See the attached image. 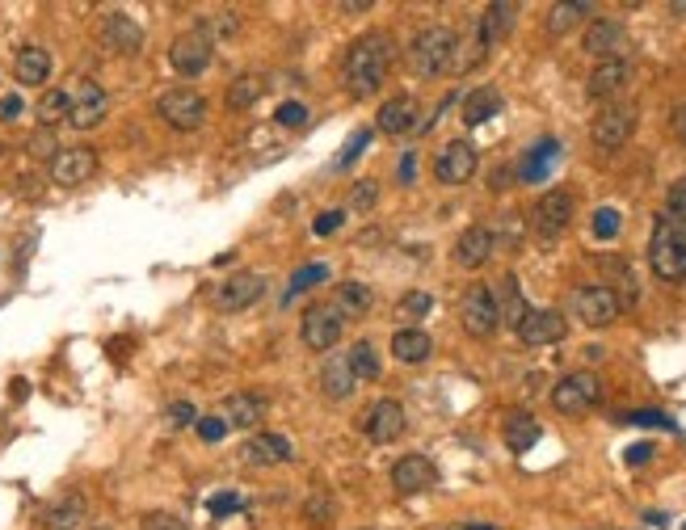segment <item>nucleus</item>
I'll list each match as a JSON object with an SVG mask.
<instances>
[{
    "label": "nucleus",
    "mask_w": 686,
    "mask_h": 530,
    "mask_svg": "<svg viewBox=\"0 0 686 530\" xmlns=\"http://www.w3.org/2000/svg\"><path fill=\"white\" fill-rule=\"evenodd\" d=\"M106 110H110V97H106V89L97 85V80H80V85H76V93H72L68 127H76V131H93V127H102Z\"/></svg>",
    "instance_id": "0eeeda50"
},
{
    "label": "nucleus",
    "mask_w": 686,
    "mask_h": 530,
    "mask_svg": "<svg viewBox=\"0 0 686 530\" xmlns=\"http://www.w3.org/2000/svg\"><path fill=\"white\" fill-rule=\"evenodd\" d=\"M405 404L400 400H375L371 409H367V417H362V434H367L371 442H379V446H388V442H396L400 434H405Z\"/></svg>",
    "instance_id": "9b49d317"
},
{
    "label": "nucleus",
    "mask_w": 686,
    "mask_h": 530,
    "mask_svg": "<svg viewBox=\"0 0 686 530\" xmlns=\"http://www.w3.org/2000/svg\"><path fill=\"white\" fill-rule=\"evenodd\" d=\"M632 80V64L628 59H602V64L590 72V97H598V101H607V97H615L623 85Z\"/></svg>",
    "instance_id": "a878e982"
},
{
    "label": "nucleus",
    "mask_w": 686,
    "mask_h": 530,
    "mask_svg": "<svg viewBox=\"0 0 686 530\" xmlns=\"http://www.w3.org/2000/svg\"><path fill=\"white\" fill-rule=\"evenodd\" d=\"M367 144H371V131H367V127H362L358 135H350V144H346V152H341V156H337V165H341V169H346V165H350V160H354V156H358L362 148H367Z\"/></svg>",
    "instance_id": "603ef678"
},
{
    "label": "nucleus",
    "mask_w": 686,
    "mask_h": 530,
    "mask_svg": "<svg viewBox=\"0 0 686 530\" xmlns=\"http://www.w3.org/2000/svg\"><path fill=\"white\" fill-rule=\"evenodd\" d=\"M341 329H346V320H341V312L333 308V303H329V308H320V303H316V308L304 312V329H299V337H304L308 350L325 354V350H333V345L341 341Z\"/></svg>",
    "instance_id": "9d476101"
},
{
    "label": "nucleus",
    "mask_w": 686,
    "mask_h": 530,
    "mask_svg": "<svg viewBox=\"0 0 686 530\" xmlns=\"http://www.w3.org/2000/svg\"><path fill=\"white\" fill-rule=\"evenodd\" d=\"M102 47L118 51V55H135L139 47H144V30H139L127 13H110L102 22Z\"/></svg>",
    "instance_id": "412c9836"
},
{
    "label": "nucleus",
    "mask_w": 686,
    "mask_h": 530,
    "mask_svg": "<svg viewBox=\"0 0 686 530\" xmlns=\"http://www.w3.org/2000/svg\"><path fill=\"white\" fill-rule=\"evenodd\" d=\"M274 118H278V127H308V106L304 101H282Z\"/></svg>",
    "instance_id": "49530a36"
},
{
    "label": "nucleus",
    "mask_w": 686,
    "mask_h": 530,
    "mask_svg": "<svg viewBox=\"0 0 686 530\" xmlns=\"http://www.w3.org/2000/svg\"><path fill=\"white\" fill-rule=\"evenodd\" d=\"M649 265L665 282L686 278V219H678L670 211L657 219L653 240H649Z\"/></svg>",
    "instance_id": "f03ea898"
},
{
    "label": "nucleus",
    "mask_w": 686,
    "mask_h": 530,
    "mask_svg": "<svg viewBox=\"0 0 686 530\" xmlns=\"http://www.w3.org/2000/svg\"><path fill=\"white\" fill-rule=\"evenodd\" d=\"M245 459L257 463V467H278V463L295 459V446H291V438H282V434H257V438L245 442Z\"/></svg>",
    "instance_id": "b1692460"
},
{
    "label": "nucleus",
    "mask_w": 686,
    "mask_h": 530,
    "mask_svg": "<svg viewBox=\"0 0 686 530\" xmlns=\"http://www.w3.org/2000/svg\"><path fill=\"white\" fill-rule=\"evenodd\" d=\"M346 362H350V375H354V379H362V383L379 379V354H375L371 341H358L354 350L346 354Z\"/></svg>",
    "instance_id": "e433bc0d"
},
{
    "label": "nucleus",
    "mask_w": 686,
    "mask_h": 530,
    "mask_svg": "<svg viewBox=\"0 0 686 530\" xmlns=\"http://www.w3.org/2000/svg\"><path fill=\"white\" fill-rule=\"evenodd\" d=\"M413 169H417V160H413V152L400 160V181H413Z\"/></svg>",
    "instance_id": "680f3d73"
},
{
    "label": "nucleus",
    "mask_w": 686,
    "mask_h": 530,
    "mask_svg": "<svg viewBox=\"0 0 686 530\" xmlns=\"http://www.w3.org/2000/svg\"><path fill=\"white\" fill-rule=\"evenodd\" d=\"M560 156V144H556V139H539V144L527 152V160H522V181H543V177H548L552 173V160Z\"/></svg>",
    "instance_id": "473e14b6"
},
{
    "label": "nucleus",
    "mask_w": 686,
    "mask_h": 530,
    "mask_svg": "<svg viewBox=\"0 0 686 530\" xmlns=\"http://www.w3.org/2000/svg\"><path fill=\"white\" fill-rule=\"evenodd\" d=\"M68 110H72V93L68 89H47L38 97V127H55V122H68Z\"/></svg>",
    "instance_id": "c9c22d12"
},
{
    "label": "nucleus",
    "mask_w": 686,
    "mask_h": 530,
    "mask_svg": "<svg viewBox=\"0 0 686 530\" xmlns=\"http://www.w3.org/2000/svg\"><path fill=\"white\" fill-rule=\"evenodd\" d=\"M144 530H190L181 518H173V514H148L144 518Z\"/></svg>",
    "instance_id": "5fc2aeb1"
},
{
    "label": "nucleus",
    "mask_w": 686,
    "mask_h": 530,
    "mask_svg": "<svg viewBox=\"0 0 686 530\" xmlns=\"http://www.w3.org/2000/svg\"><path fill=\"white\" fill-rule=\"evenodd\" d=\"M207 509H211L215 518L236 514V509H240V497H236V493H219V497H211V501H207Z\"/></svg>",
    "instance_id": "864d4df0"
},
{
    "label": "nucleus",
    "mask_w": 686,
    "mask_h": 530,
    "mask_svg": "<svg viewBox=\"0 0 686 530\" xmlns=\"http://www.w3.org/2000/svg\"><path fill=\"white\" fill-rule=\"evenodd\" d=\"M682 530H686V526H682Z\"/></svg>",
    "instance_id": "338daca9"
},
{
    "label": "nucleus",
    "mask_w": 686,
    "mask_h": 530,
    "mask_svg": "<svg viewBox=\"0 0 686 530\" xmlns=\"http://www.w3.org/2000/svg\"><path fill=\"white\" fill-rule=\"evenodd\" d=\"M463 530H497V526H484V522H468Z\"/></svg>",
    "instance_id": "69168bd1"
},
{
    "label": "nucleus",
    "mask_w": 686,
    "mask_h": 530,
    "mask_svg": "<svg viewBox=\"0 0 686 530\" xmlns=\"http://www.w3.org/2000/svg\"><path fill=\"white\" fill-rule=\"evenodd\" d=\"M493 114H501V93L493 85H480L463 97V122H468V127H480V122H489Z\"/></svg>",
    "instance_id": "7c9ffc66"
},
{
    "label": "nucleus",
    "mask_w": 686,
    "mask_h": 530,
    "mask_svg": "<svg viewBox=\"0 0 686 530\" xmlns=\"http://www.w3.org/2000/svg\"><path fill=\"white\" fill-rule=\"evenodd\" d=\"M594 236L598 240H615L619 236V211L615 207H598L594 211Z\"/></svg>",
    "instance_id": "a18cd8bd"
},
{
    "label": "nucleus",
    "mask_w": 686,
    "mask_h": 530,
    "mask_svg": "<svg viewBox=\"0 0 686 530\" xmlns=\"http://www.w3.org/2000/svg\"><path fill=\"white\" fill-rule=\"evenodd\" d=\"M514 333H518L522 345H531V350H543V345L564 341V333H569V320H564L560 312H552V308H543V312L531 308V316L522 320Z\"/></svg>",
    "instance_id": "2eb2a0df"
},
{
    "label": "nucleus",
    "mask_w": 686,
    "mask_h": 530,
    "mask_svg": "<svg viewBox=\"0 0 686 530\" xmlns=\"http://www.w3.org/2000/svg\"><path fill=\"white\" fill-rule=\"evenodd\" d=\"M388 64H392V38L388 34H367L346 51V64H341V80H346L350 97H375L388 80Z\"/></svg>",
    "instance_id": "f257e3e1"
},
{
    "label": "nucleus",
    "mask_w": 686,
    "mask_h": 530,
    "mask_svg": "<svg viewBox=\"0 0 686 530\" xmlns=\"http://www.w3.org/2000/svg\"><path fill=\"white\" fill-rule=\"evenodd\" d=\"M674 135H678V144L686 148V106L674 110Z\"/></svg>",
    "instance_id": "052dcab7"
},
{
    "label": "nucleus",
    "mask_w": 686,
    "mask_h": 530,
    "mask_svg": "<svg viewBox=\"0 0 686 530\" xmlns=\"http://www.w3.org/2000/svg\"><path fill=\"white\" fill-rule=\"evenodd\" d=\"M156 114L165 118L173 131H198L207 122V97L194 89H169V93H160Z\"/></svg>",
    "instance_id": "39448f33"
},
{
    "label": "nucleus",
    "mask_w": 686,
    "mask_h": 530,
    "mask_svg": "<svg viewBox=\"0 0 686 530\" xmlns=\"http://www.w3.org/2000/svg\"><path fill=\"white\" fill-rule=\"evenodd\" d=\"M169 425H173V430H186V425H198V409H194V404H186V400L169 404Z\"/></svg>",
    "instance_id": "09e8293b"
},
{
    "label": "nucleus",
    "mask_w": 686,
    "mask_h": 530,
    "mask_svg": "<svg viewBox=\"0 0 686 530\" xmlns=\"http://www.w3.org/2000/svg\"><path fill=\"white\" fill-rule=\"evenodd\" d=\"M333 514H337V505H333V497H329V493H312V497H308V505H304V518H308L312 526H329V522H333Z\"/></svg>",
    "instance_id": "79ce46f5"
},
{
    "label": "nucleus",
    "mask_w": 686,
    "mask_h": 530,
    "mask_svg": "<svg viewBox=\"0 0 686 530\" xmlns=\"http://www.w3.org/2000/svg\"><path fill=\"white\" fill-rule=\"evenodd\" d=\"M430 354H434L430 333H421V329H400V333L392 337V358H396V362L417 366V362H426Z\"/></svg>",
    "instance_id": "c756f323"
},
{
    "label": "nucleus",
    "mask_w": 686,
    "mask_h": 530,
    "mask_svg": "<svg viewBox=\"0 0 686 530\" xmlns=\"http://www.w3.org/2000/svg\"><path fill=\"white\" fill-rule=\"evenodd\" d=\"M22 97H17V93H9V97H0V122H17V118H22Z\"/></svg>",
    "instance_id": "6e6d98bb"
},
{
    "label": "nucleus",
    "mask_w": 686,
    "mask_h": 530,
    "mask_svg": "<svg viewBox=\"0 0 686 530\" xmlns=\"http://www.w3.org/2000/svg\"><path fill=\"white\" fill-rule=\"evenodd\" d=\"M531 223H535L539 236H548V240L560 236V232L573 223V194H569V190H548V194L535 202Z\"/></svg>",
    "instance_id": "ddd939ff"
},
{
    "label": "nucleus",
    "mask_w": 686,
    "mask_h": 530,
    "mask_svg": "<svg viewBox=\"0 0 686 530\" xmlns=\"http://www.w3.org/2000/svg\"><path fill=\"white\" fill-rule=\"evenodd\" d=\"M371 303H375V295H371L367 282H358V278L337 282V303H333V308L341 312V320H346V316H362V312H371Z\"/></svg>",
    "instance_id": "2f4dec72"
},
{
    "label": "nucleus",
    "mask_w": 686,
    "mask_h": 530,
    "mask_svg": "<svg viewBox=\"0 0 686 530\" xmlns=\"http://www.w3.org/2000/svg\"><path fill=\"white\" fill-rule=\"evenodd\" d=\"M97 173V152L93 148H64L51 160V181L55 186H80Z\"/></svg>",
    "instance_id": "dca6fc26"
},
{
    "label": "nucleus",
    "mask_w": 686,
    "mask_h": 530,
    "mask_svg": "<svg viewBox=\"0 0 686 530\" xmlns=\"http://www.w3.org/2000/svg\"><path fill=\"white\" fill-rule=\"evenodd\" d=\"M430 308H434V299L426 291H409L405 299L396 303V316L400 320H421V316H430Z\"/></svg>",
    "instance_id": "a19ab883"
},
{
    "label": "nucleus",
    "mask_w": 686,
    "mask_h": 530,
    "mask_svg": "<svg viewBox=\"0 0 686 530\" xmlns=\"http://www.w3.org/2000/svg\"><path fill=\"white\" fill-rule=\"evenodd\" d=\"M632 131H636V110L632 106H607V110L594 118V127H590L594 144L602 152H619L632 139Z\"/></svg>",
    "instance_id": "6e6552de"
},
{
    "label": "nucleus",
    "mask_w": 686,
    "mask_h": 530,
    "mask_svg": "<svg viewBox=\"0 0 686 530\" xmlns=\"http://www.w3.org/2000/svg\"><path fill=\"white\" fill-rule=\"evenodd\" d=\"M493 249H497L493 232H489V228H480V223H476V228H468V232H463V236L455 240V261L463 265V270H480V265L493 257Z\"/></svg>",
    "instance_id": "5701e85b"
},
{
    "label": "nucleus",
    "mask_w": 686,
    "mask_h": 530,
    "mask_svg": "<svg viewBox=\"0 0 686 530\" xmlns=\"http://www.w3.org/2000/svg\"><path fill=\"white\" fill-rule=\"evenodd\" d=\"M434 484H438V467L426 455H405L392 467V488L396 493H405V497L426 493V488H434Z\"/></svg>",
    "instance_id": "f3484780"
},
{
    "label": "nucleus",
    "mask_w": 686,
    "mask_h": 530,
    "mask_svg": "<svg viewBox=\"0 0 686 530\" xmlns=\"http://www.w3.org/2000/svg\"><path fill=\"white\" fill-rule=\"evenodd\" d=\"M539 434H543L539 421H535L527 409H510L506 421H501V438H506V446H510L514 455H527L531 446L539 442Z\"/></svg>",
    "instance_id": "393cba45"
},
{
    "label": "nucleus",
    "mask_w": 686,
    "mask_h": 530,
    "mask_svg": "<svg viewBox=\"0 0 686 530\" xmlns=\"http://www.w3.org/2000/svg\"><path fill=\"white\" fill-rule=\"evenodd\" d=\"M169 64H173V72H177V76H203V72L211 68V38H203L198 30L173 38V47H169Z\"/></svg>",
    "instance_id": "4468645a"
},
{
    "label": "nucleus",
    "mask_w": 686,
    "mask_h": 530,
    "mask_svg": "<svg viewBox=\"0 0 686 530\" xmlns=\"http://www.w3.org/2000/svg\"><path fill=\"white\" fill-rule=\"evenodd\" d=\"M514 17H518V5H510V0H497V5H489L480 13V22H476V38H480V47L489 51L497 47L501 38H506L514 30Z\"/></svg>",
    "instance_id": "aec40b11"
},
{
    "label": "nucleus",
    "mask_w": 686,
    "mask_h": 530,
    "mask_svg": "<svg viewBox=\"0 0 686 530\" xmlns=\"http://www.w3.org/2000/svg\"><path fill=\"white\" fill-rule=\"evenodd\" d=\"M476 165L480 160H476V148L468 144V139H451L434 160V177L442 181V186H463V181H472Z\"/></svg>",
    "instance_id": "f8f14e48"
},
{
    "label": "nucleus",
    "mask_w": 686,
    "mask_h": 530,
    "mask_svg": "<svg viewBox=\"0 0 686 530\" xmlns=\"http://www.w3.org/2000/svg\"><path fill=\"white\" fill-rule=\"evenodd\" d=\"M261 93H266L261 76H236L232 89H228V106H232V110H249V106H257Z\"/></svg>",
    "instance_id": "58836bf2"
},
{
    "label": "nucleus",
    "mask_w": 686,
    "mask_h": 530,
    "mask_svg": "<svg viewBox=\"0 0 686 530\" xmlns=\"http://www.w3.org/2000/svg\"><path fill=\"white\" fill-rule=\"evenodd\" d=\"M198 34H203V38H215V34H236V13H211V17H203V22H198L194 26Z\"/></svg>",
    "instance_id": "37998d69"
},
{
    "label": "nucleus",
    "mask_w": 686,
    "mask_h": 530,
    "mask_svg": "<svg viewBox=\"0 0 686 530\" xmlns=\"http://www.w3.org/2000/svg\"><path fill=\"white\" fill-rule=\"evenodd\" d=\"M13 76H17V85H26V89L43 85V80L51 76V55H47V47H22V51H17Z\"/></svg>",
    "instance_id": "cd10ccee"
},
{
    "label": "nucleus",
    "mask_w": 686,
    "mask_h": 530,
    "mask_svg": "<svg viewBox=\"0 0 686 530\" xmlns=\"http://www.w3.org/2000/svg\"><path fill=\"white\" fill-rule=\"evenodd\" d=\"M493 299H497V316H501V324H510V329H518V324L531 316V303L522 299V287H518L514 274H506V278L497 282Z\"/></svg>",
    "instance_id": "bb28decb"
},
{
    "label": "nucleus",
    "mask_w": 686,
    "mask_h": 530,
    "mask_svg": "<svg viewBox=\"0 0 686 530\" xmlns=\"http://www.w3.org/2000/svg\"><path fill=\"white\" fill-rule=\"evenodd\" d=\"M375 202H379V186H375L371 177H367V181H358V186L350 190V207H354V211H371Z\"/></svg>",
    "instance_id": "de8ad7c7"
},
{
    "label": "nucleus",
    "mask_w": 686,
    "mask_h": 530,
    "mask_svg": "<svg viewBox=\"0 0 686 530\" xmlns=\"http://www.w3.org/2000/svg\"><path fill=\"white\" fill-rule=\"evenodd\" d=\"M619 295L611 287H577L573 291V316L581 324H590V329H607V324H615L619 316Z\"/></svg>",
    "instance_id": "423d86ee"
},
{
    "label": "nucleus",
    "mask_w": 686,
    "mask_h": 530,
    "mask_svg": "<svg viewBox=\"0 0 686 530\" xmlns=\"http://www.w3.org/2000/svg\"><path fill=\"white\" fill-rule=\"evenodd\" d=\"M455 47H459L455 30H447V26L421 30L413 43H409V68H413L417 76H442V72H451V64H455Z\"/></svg>",
    "instance_id": "7ed1b4c3"
},
{
    "label": "nucleus",
    "mask_w": 686,
    "mask_h": 530,
    "mask_svg": "<svg viewBox=\"0 0 686 530\" xmlns=\"http://www.w3.org/2000/svg\"><path fill=\"white\" fill-rule=\"evenodd\" d=\"M261 404L257 396H245V392H236V396H228L224 400V409H219V417H224V425L228 430H253V425L261 421Z\"/></svg>",
    "instance_id": "c85d7f7f"
},
{
    "label": "nucleus",
    "mask_w": 686,
    "mask_h": 530,
    "mask_svg": "<svg viewBox=\"0 0 686 530\" xmlns=\"http://www.w3.org/2000/svg\"><path fill=\"white\" fill-rule=\"evenodd\" d=\"M421 106H417V97L409 93H400L392 101H383L379 106V131H388V135H409V131H421Z\"/></svg>",
    "instance_id": "a211bd4d"
},
{
    "label": "nucleus",
    "mask_w": 686,
    "mask_h": 530,
    "mask_svg": "<svg viewBox=\"0 0 686 530\" xmlns=\"http://www.w3.org/2000/svg\"><path fill=\"white\" fill-rule=\"evenodd\" d=\"M463 329H468L472 337H493L501 329V316H497V299H493V287H472L468 295H463Z\"/></svg>",
    "instance_id": "1a4fd4ad"
},
{
    "label": "nucleus",
    "mask_w": 686,
    "mask_h": 530,
    "mask_svg": "<svg viewBox=\"0 0 686 530\" xmlns=\"http://www.w3.org/2000/svg\"><path fill=\"white\" fill-rule=\"evenodd\" d=\"M80 514H85V501L80 497H68V501H59L51 509H43V526L47 530H72L80 522Z\"/></svg>",
    "instance_id": "4c0bfd02"
},
{
    "label": "nucleus",
    "mask_w": 686,
    "mask_h": 530,
    "mask_svg": "<svg viewBox=\"0 0 686 530\" xmlns=\"http://www.w3.org/2000/svg\"><path fill=\"white\" fill-rule=\"evenodd\" d=\"M649 455H653V446H649V442L628 446V463H632V467H636V463H649Z\"/></svg>",
    "instance_id": "bf43d9fd"
},
{
    "label": "nucleus",
    "mask_w": 686,
    "mask_h": 530,
    "mask_svg": "<svg viewBox=\"0 0 686 530\" xmlns=\"http://www.w3.org/2000/svg\"><path fill=\"white\" fill-rule=\"evenodd\" d=\"M670 13H678V17H686V0H674V5H670Z\"/></svg>",
    "instance_id": "0e129e2a"
},
{
    "label": "nucleus",
    "mask_w": 686,
    "mask_h": 530,
    "mask_svg": "<svg viewBox=\"0 0 686 530\" xmlns=\"http://www.w3.org/2000/svg\"><path fill=\"white\" fill-rule=\"evenodd\" d=\"M320 282H329V265L325 261H312V265H304V270L291 274V287H287V295H282V299L291 303L299 291H312V287H320Z\"/></svg>",
    "instance_id": "ea45409f"
},
{
    "label": "nucleus",
    "mask_w": 686,
    "mask_h": 530,
    "mask_svg": "<svg viewBox=\"0 0 686 530\" xmlns=\"http://www.w3.org/2000/svg\"><path fill=\"white\" fill-rule=\"evenodd\" d=\"M644 522H649V526H665V514H657V509H653V514H644Z\"/></svg>",
    "instance_id": "e2e57ef3"
},
{
    "label": "nucleus",
    "mask_w": 686,
    "mask_h": 530,
    "mask_svg": "<svg viewBox=\"0 0 686 530\" xmlns=\"http://www.w3.org/2000/svg\"><path fill=\"white\" fill-rule=\"evenodd\" d=\"M670 215L686 219V177H682V181H674V190H670Z\"/></svg>",
    "instance_id": "4d7b16f0"
},
{
    "label": "nucleus",
    "mask_w": 686,
    "mask_h": 530,
    "mask_svg": "<svg viewBox=\"0 0 686 530\" xmlns=\"http://www.w3.org/2000/svg\"><path fill=\"white\" fill-rule=\"evenodd\" d=\"M581 47L590 51V55H598V59H619V51L628 47V30H623L619 22H594L590 30H585V38H581Z\"/></svg>",
    "instance_id": "4be33fe9"
},
{
    "label": "nucleus",
    "mask_w": 686,
    "mask_h": 530,
    "mask_svg": "<svg viewBox=\"0 0 686 530\" xmlns=\"http://www.w3.org/2000/svg\"><path fill=\"white\" fill-rule=\"evenodd\" d=\"M261 291H266V282H261L253 270H240V274H232L224 287H219V308L224 312H245L249 303H257L261 299Z\"/></svg>",
    "instance_id": "6ab92c4d"
},
{
    "label": "nucleus",
    "mask_w": 686,
    "mask_h": 530,
    "mask_svg": "<svg viewBox=\"0 0 686 530\" xmlns=\"http://www.w3.org/2000/svg\"><path fill=\"white\" fill-rule=\"evenodd\" d=\"M354 375H350V362L346 358H329L325 362V371H320V387H325V396H333V400H346L350 392H354Z\"/></svg>",
    "instance_id": "72a5a7b5"
},
{
    "label": "nucleus",
    "mask_w": 686,
    "mask_h": 530,
    "mask_svg": "<svg viewBox=\"0 0 686 530\" xmlns=\"http://www.w3.org/2000/svg\"><path fill=\"white\" fill-rule=\"evenodd\" d=\"M198 438L203 442H224V434H228V425H224V417H198Z\"/></svg>",
    "instance_id": "8fccbe9b"
},
{
    "label": "nucleus",
    "mask_w": 686,
    "mask_h": 530,
    "mask_svg": "<svg viewBox=\"0 0 686 530\" xmlns=\"http://www.w3.org/2000/svg\"><path fill=\"white\" fill-rule=\"evenodd\" d=\"M55 148H59V144H55V135H51L47 127H38V131L30 135V152H34V156H51V160H55Z\"/></svg>",
    "instance_id": "3c124183"
},
{
    "label": "nucleus",
    "mask_w": 686,
    "mask_h": 530,
    "mask_svg": "<svg viewBox=\"0 0 686 530\" xmlns=\"http://www.w3.org/2000/svg\"><path fill=\"white\" fill-rule=\"evenodd\" d=\"M341 219H346V215H341V211H325V215H320V219H316V236H333V232L341 228Z\"/></svg>",
    "instance_id": "13d9d810"
},
{
    "label": "nucleus",
    "mask_w": 686,
    "mask_h": 530,
    "mask_svg": "<svg viewBox=\"0 0 686 530\" xmlns=\"http://www.w3.org/2000/svg\"><path fill=\"white\" fill-rule=\"evenodd\" d=\"M619 421H628V425H649V430H674V421L657 413V409H636V413H623Z\"/></svg>",
    "instance_id": "c03bdc74"
},
{
    "label": "nucleus",
    "mask_w": 686,
    "mask_h": 530,
    "mask_svg": "<svg viewBox=\"0 0 686 530\" xmlns=\"http://www.w3.org/2000/svg\"><path fill=\"white\" fill-rule=\"evenodd\" d=\"M598 400H602V383H598V375H590V371H573V375H564V379L552 387V404H556L564 417L590 413Z\"/></svg>",
    "instance_id": "20e7f679"
},
{
    "label": "nucleus",
    "mask_w": 686,
    "mask_h": 530,
    "mask_svg": "<svg viewBox=\"0 0 686 530\" xmlns=\"http://www.w3.org/2000/svg\"><path fill=\"white\" fill-rule=\"evenodd\" d=\"M585 13H594L590 0H564V5L548 9V34H569L577 22H585Z\"/></svg>",
    "instance_id": "f704fd0d"
}]
</instances>
